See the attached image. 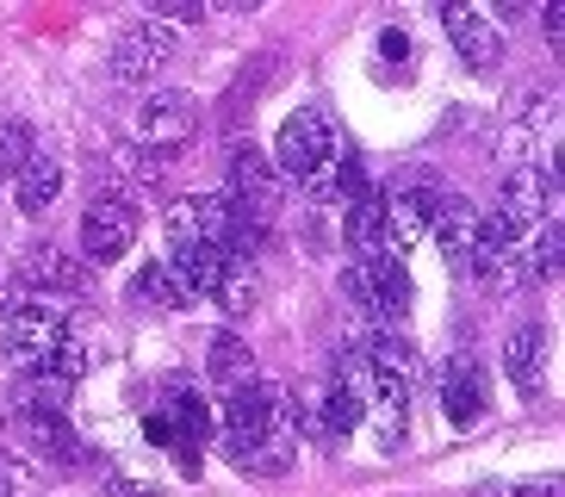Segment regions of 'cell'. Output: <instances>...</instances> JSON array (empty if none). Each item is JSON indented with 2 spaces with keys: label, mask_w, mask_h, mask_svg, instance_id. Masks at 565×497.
Wrapping results in <instances>:
<instances>
[{
  "label": "cell",
  "mask_w": 565,
  "mask_h": 497,
  "mask_svg": "<svg viewBox=\"0 0 565 497\" xmlns=\"http://www.w3.org/2000/svg\"><path fill=\"white\" fill-rule=\"evenodd\" d=\"M168 63H174V32H168V25H156V19H143V25H131V32H118L113 38V56H106L113 82H125V87L162 82Z\"/></svg>",
  "instance_id": "6"
},
{
  "label": "cell",
  "mask_w": 565,
  "mask_h": 497,
  "mask_svg": "<svg viewBox=\"0 0 565 497\" xmlns=\"http://www.w3.org/2000/svg\"><path fill=\"white\" fill-rule=\"evenodd\" d=\"M479 205L472 199H460V193H441V205H435V224H429V236L441 243V255H448L454 267H466V255H472V236H479Z\"/></svg>",
  "instance_id": "16"
},
{
  "label": "cell",
  "mask_w": 565,
  "mask_h": 497,
  "mask_svg": "<svg viewBox=\"0 0 565 497\" xmlns=\"http://www.w3.org/2000/svg\"><path fill=\"white\" fill-rule=\"evenodd\" d=\"M25 286H32V293L25 298H51V293H82L87 286V267L82 262H68L63 248H32V255H25Z\"/></svg>",
  "instance_id": "17"
},
{
  "label": "cell",
  "mask_w": 565,
  "mask_h": 497,
  "mask_svg": "<svg viewBox=\"0 0 565 497\" xmlns=\"http://www.w3.org/2000/svg\"><path fill=\"white\" fill-rule=\"evenodd\" d=\"M522 243H529V236H515L498 212L479 218V236H472V255H466L472 286H479V293H515V286L529 281V274H522Z\"/></svg>",
  "instance_id": "4"
},
{
  "label": "cell",
  "mask_w": 565,
  "mask_h": 497,
  "mask_svg": "<svg viewBox=\"0 0 565 497\" xmlns=\"http://www.w3.org/2000/svg\"><path fill=\"white\" fill-rule=\"evenodd\" d=\"M274 175H292L299 187H311V193H330V168H335V125L330 113H317V106H305V113H292L280 125V137H274Z\"/></svg>",
  "instance_id": "1"
},
{
  "label": "cell",
  "mask_w": 565,
  "mask_h": 497,
  "mask_svg": "<svg viewBox=\"0 0 565 497\" xmlns=\"http://www.w3.org/2000/svg\"><path fill=\"white\" fill-rule=\"evenodd\" d=\"M0 497H32V491H25V479H19V466H13V461H0Z\"/></svg>",
  "instance_id": "30"
},
{
  "label": "cell",
  "mask_w": 565,
  "mask_h": 497,
  "mask_svg": "<svg viewBox=\"0 0 565 497\" xmlns=\"http://www.w3.org/2000/svg\"><path fill=\"white\" fill-rule=\"evenodd\" d=\"M38 156V144H32V125L25 118H0V181H13L19 168Z\"/></svg>",
  "instance_id": "24"
},
{
  "label": "cell",
  "mask_w": 565,
  "mask_h": 497,
  "mask_svg": "<svg viewBox=\"0 0 565 497\" xmlns=\"http://www.w3.org/2000/svg\"><path fill=\"white\" fill-rule=\"evenodd\" d=\"M63 342H68V311L56 298H19V305H7V317H0V348L13 355L19 373L44 367Z\"/></svg>",
  "instance_id": "2"
},
{
  "label": "cell",
  "mask_w": 565,
  "mask_h": 497,
  "mask_svg": "<svg viewBox=\"0 0 565 497\" xmlns=\"http://www.w3.org/2000/svg\"><path fill=\"white\" fill-rule=\"evenodd\" d=\"M131 298H143V305H156V311H186V305H193L168 262H150V267H143V274L131 281Z\"/></svg>",
  "instance_id": "23"
},
{
  "label": "cell",
  "mask_w": 565,
  "mask_h": 497,
  "mask_svg": "<svg viewBox=\"0 0 565 497\" xmlns=\"http://www.w3.org/2000/svg\"><path fill=\"white\" fill-rule=\"evenodd\" d=\"M435 205H441V187L423 181V175H411V181H398L392 193L380 199V212H385V236H392V248H411L429 236L435 224Z\"/></svg>",
  "instance_id": "9"
},
{
  "label": "cell",
  "mask_w": 565,
  "mask_h": 497,
  "mask_svg": "<svg viewBox=\"0 0 565 497\" xmlns=\"http://www.w3.org/2000/svg\"><path fill=\"white\" fill-rule=\"evenodd\" d=\"M491 212H498L515 236H529L534 224L559 218V168H553V162L515 168L510 181H503V193H498V205H491Z\"/></svg>",
  "instance_id": "5"
},
{
  "label": "cell",
  "mask_w": 565,
  "mask_h": 497,
  "mask_svg": "<svg viewBox=\"0 0 565 497\" xmlns=\"http://www.w3.org/2000/svg\"><path fill=\"white\" fill-rule=\"evenodd\" d=\"M231 231H236V218L224 205V193H193V199L168 205V248H193V243L231 248Z\"/></svg>",
  "instance_id": "8"
},
{
  "label": "cell",
  "mask_w": 565,
  "mask_h": 497,
  "mask_svg": "<svg viewBox=\"0 0 565 497\" xmlns=\"http://www.w3.org/2000/svg\"><path fill=\"white\" fill-rule=\"evenodd\" d=\"M498 497H559V479H522V485H491Z\"/></svg>",
  "instance_id": "27"
},
{
  "label": "cell",
  "mask_w": 565,
  "mask_h": 497,
  "mask_svg": "<svg viewBox=\"0 0 565 497\" xmlns=\"http://www.w3.org/2000/svg\"><path fill=\"white\" fill-rule=\"evenodd\" d=\"M56 193H63V162L38 149L32 162H25V168L13 175V199H19V212H32V218H38V212H51Z\"/></svg>",
  "instance_id": "19"
},
{
  "label": "cell",
  "mask_w": 565,
  "mask_h": 497,
  "mask_svg": "<svg viewBox=\"0 0 565 497\" xmlns=\"http://www.w3.org/2000/svg\"><path fill=\"white\" fill-rule=\"evenodd\" d=\"M143 435H150V442H162V447H174V430H168V416L156 411V404H150V416H143Z\"/></svg>",
  "instance_id": "29"
},
{
  "label": "cell",
  "mask_w": 565,
  "mask_h": 497,
  "mask_svg": "<svg viewBox=\"0 0 565 497\" xmlns=\"http://www.w3.org/2000/svg\"><path fill=\"white\" fill-rule=\"evenodd\" d=\"M217 305H224V311L231 317H243L249 311V298H255V274H249V262H231V274H224V281H217Z\"/></svg>",
  "instance_id": "25"
},
{
  "label": "cell",
  "mask_w": 565,
  "mask_h": 497,
  "mask_svg": "<svg viewBox=\"0 0 565 497\" xmlns=\"http://www.w3.org/2000/svg\"><path fill=\"white\" fill-rule=\"evenodd\" d=\"M224 454H231L236 473H262V479H274V473L292 466V442H231L224 435Z\"/></svg>",
  "instance_id": "22"
},
{
  "label": "cell",
  "mask_w": 565,
  "mask_h": 497,
  "mask_svg": "<svg viewBox=\"0 0 565 497\" xmlns=\"http://www.w3.org/2000/svg\"><path fill=\"white\" fill-rule=\"evenodd\" d=\"M441 404H448V423L454 430H472L484 416V404H491V392H484V373L472 355H460V361L441 367Z\"/></svg>",
  "instance_id": "15"
},
{
  "label": "cell",
  "mask_w": 565,
  "mask_h": 497,
  "mask_svg": "<svg viewBox=\"0 0 565 497\" xmlns=\"http://www.w3.org/2000/svg\"><path fill=\"white\" fill-rule=\"evenodd\" d=\"M156 411L168 416V430H174V447H193L200 454V442L212 435V398L200 392L193 380H168L162 385V404Z\"/></svg>",
  "instance_id": "14"
},
{
  "label": "cell",
  "mask_w": 565,
  "mask_h": 497,
  "mask_svg": "<svg viewBox=\"0 0 565 497\" xmlns=\"http://www.w3.org/2000/svg\"><path fill=\"white\" fill-rule=\"evenodd\" d=\"M541 355H547V330H541V324H522V330L503 342V367H510V380L522 398L541 392Z\"/></svg>",
  "instance_id": "20"
},
{
  "label": "cell",
  "mask_w": 565,
  "mask_h": 497,
  "mask_svg": "<svg viewBox=\"0 0 565 497\" xmlns=\"http://www.w3.org/2000/svg\"><path fill=\"white\" fill-rule=\"evenodd\" d=\"M280 199H286V181L274 175V162H267L262 149H236L231 156V193H224V205H231V218H243L249 231H274V218H280Z\"/></svg>",
  "instance_id": "3"
},
{
  "label": "cell",
  "mask_w": 565,
  "mask_h": 497,
  "mask_svg": "<svg viewBox=\"0 0 565 497\" xmlns=\"http://www.w3.org/2000/svg\"><path fill=\"white\" fill-rule=\"evenodd\" d=\"M366 281V298H373V330H392L411 317V274H404L398 255H373V262H354Z\"/></svg>",
  "instance_id": "13"
},
{
  "label": "cell",
  "mask_w": 565,
  "mask_h": 497,
  "mask_svg": "<svg viewBox=\"0 0 565 497\" xmlns=\"http://www.w3.org/2000/svg\"><path fill=\"white\" fill-rule=\"evenodd\" d=\"M205 373H212V385L224 398L231 392H243V385H255V355H249V342L236 330H217L212 336V355H205Z\"/></svg>",
  "instance_id": "18"
},
{
  "label": "cell",
  "mask_w": 565,
  "mask_h": 497,
  "mask_svg": "<svg viewBox=\"0 0 565 497\" xmlns=\"http://www.w3.org/2000/svg\"><path fill=\"white\" fill-rule=\"evenodd\" d=\"M349 243H354L361 262H373V255H398L392 236H385V212H380V199H373V193L349 205Z\"/></svg>",
  "instance_id": "21"
},
{
  "label": "cell",
  "mask_w": 565,
  "mask_h": 497,
  "mask_svg": "<svg viewBox=\"0 0 565 497\" xmlns=\"http://www.w3.org/2000/svg\"><path fill=\"white\" fill-rule=\"evenodd\" d=\"M380 56L385 68H398V82H411V38L404 32H380Z\"/></svg>",
  "instance_id": "26"
},
{
  "label": "cell",
  "mask_w": 565,
  "mask_h": 497,
  "mask_svg": "<svg viewBox=\"0 0 565 497\" xmlns=\"http://www.w3.org/2000/svg\"><path fill=\"white\" fill-rule=\"evenodd\" d=\"M131 243H137V205H131V193H100L94 205H87V218H82V255L94 267H113V262L131 255Z\"/></svg>",
  "instance_id": "7"
},
{
  "label": "cell",
  "mask_w": 565,
  "mask_h": 497,
  "mask_svg": "<svg viewBox=\"0 0 565 497\" xmlns=\"http://www.w3.org/2000/svg\"><path fill=\"white\" fill-rule=\"evenodd\" d=\"M156 13H162V19H181V25H200L205 7H200V0H156Z\"/></svg>",
  "instance_id": "28"
},
{
  "label": "cell",
  "mask_w": 565,
  "mask_h": 497,
  "mask_svg": "<svg viewBox=\"0 0 565 497\" xmlns=\"http://www.w3.org/2000/svg\"><path fill=\"white\" fill-rule=\"evenodd\" d=\"M435 13H441V32L454 38V50H460V56L479 68V75H491V68L503 63V32L491 25V13H479V7H460V0H441Z\"/></svg>",
  "instance_id": "11"
},
{
  "label": "cell",
  "mask_w": 565,
  "mask_h": 497,
  "mask_svg": "<svg viewBox=\"0 0 565 497\" xmlns=\"http://www.w3.org/2000/svg\"><path fill=\"white\" fill-rule=\"evenodd\" d=\"M193 131H200V99L193 94H150L137 106V144L156 149V156L186 144Z\"/></svg>",
  "instance_id": "10"
},
{
  "label": "cell",
  "mask_w": 565,
  "mask_h": 497,
  "mask_svg": "<svg viewBox=\"0 0 565 497\" xmlns=\"http://www.w3.org/2000/svg\"><path fill=\"white\" fill-rule=\"evenodd\" d=\"M13 423H19V442L32 447L38 461H56V466H82V461H87L82 435L63 423V411H44V404H19Z\"/></svg>",
  "instance_id": "12"
}]
</instances>
